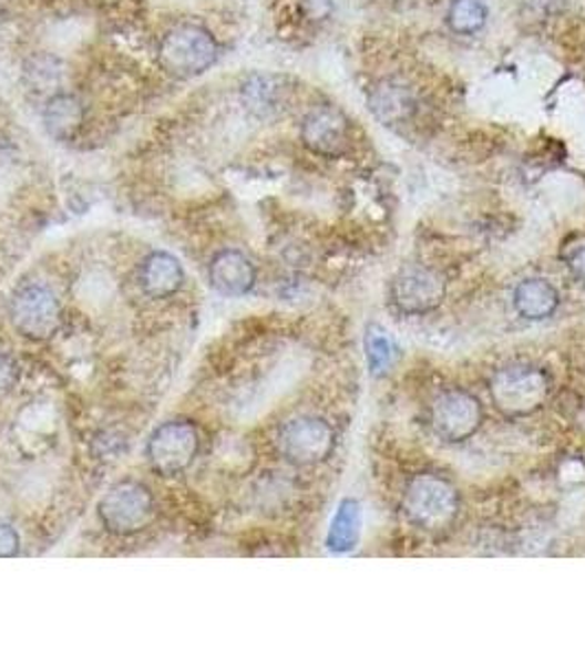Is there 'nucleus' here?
Here are the masks:
<instances>
[{"label":"nucleus","instance_id":"f257e3e1","mask_svg":"<svg viewBox=\"0 0 585 659\" xmlns=\"http://www.w3.org/2000/svg\"><path fill=\"white\" fill-rule=\"evenodd\" d=\"M156 58L170 78L194 80L218 62L220 44L207 27L198 22H178L161 35Z\"/></svg>","mask_w":585,"mask_h":659},{"label":"nucleus","instance_id":"f03ea898","mask_svg":"<svg viewBox=\"0 0 585 659\" xmlns=\"http://www.w3.org/2000/svg\"><path fill=\"white\" fill-rule=\"evenodd\" d=\"M403 511L410 524L437 532L453 524L460 511V497L455 488L439 475H419L406 491Z\"/></svg>","mask_w":585,"mask_h":659},{"label":"nucleus","instance_id":"7ed1b4c3","mask_svg":"<svg viewBox=\"0 0 585 659\" xmlns=\"http://www.w3.org/2000/svg\"><path fill=\"white\" fill-rule=\"evenodd\" d=\"M551 395V379L533 365H511L500 370L491 381V398L506 415H528Z\"/></svg>","mask_w":585,"mask_h":659},{"label":"nucleus","instance_id":"20e7f679","mask_svg":"<svg viewBox=\"0 0 585 659\" xmlns=\"http://www.w3.org/2000/svg\"><path fill=\"white\" fill-rule=\"evenodd\" d=\"M9 317L20 334L44 341L60 328V301L47 286L24 284L9 301Z\"/></svg>","mask_w":585,"mask_h":659},{"label":"nucleus","instance_id":"39448f33","mask_svg":"<svg viewBox=\"0 0 585 659\" xmlns=\"http://www.w3.org/2000/svg\"><path fill=\"white\" fill-rule=\"evenodd\" d=\"M154 500L144 484L124 482L113 486L100 502V519L113 534H135L152 522Z\"/></svg>","mask_w":585,"mask_h":659},{"label":"nucleus","instance_id":"423d86ee","mask_svg":"<svg viewBox=\"0 0 585 659\" xmlns=\"http://www.w3.org/2000/svg\"><path fill=\"white\" fill-rule=\"evenodd\" d=\"M198 453V431L185 420H170L154 429L147 440V460L165 477L185 471Z\"/></svg>","mask_w":585,"mask_h":659},{"label":"nucleus","instance_id":"0eeeda50","mask_svg":"<svg viewBox=\"0 0 585 659\" xmlns=\"http://www.w3.org/2000/svg\"><path fill=\"white\" fill-rule=\"evenodd\" d=\"M280 453L297 466H312L335 449V431L330 424L315 415H299L289 420L278 433Z\"/></svg>","mask_w":585,"mask_h":659},{"label":"nucleus","instance_id":"6e6552de","mask_svg":"<svg viewBox=\"0 0 585 659\" xmlns=\"http://www.w3.org/2000/svg\"><path fill=\"white\" fill-rule=\"evenodd\" d=\"M447 284L428 266H406L392 281V301L406 315H425L439 308Z\"/></svg>","mask_w":585,"mask_h":659},{"label":"nucleus","instance_id":"1a4fd4ad","mask_svg":"<svg viewBox=\"0 0 585 659\" xmlns=\"http://www.w3.org/2000/svg\"><path fill=\"white\" fill-rule=\"evenodd\" d=\"M482 424V404L462 390H451L437 398L432 406V426L442 440H469Z\"/></svg>","mask_w":585,"mask_h":659},{"label":"nucleus","instance_id":"9d476101","mask_svg":"<svg viewBox=\"0 0 585 659\" xmlns=\"http://www.w3.org/2000/svg\"><path fill=\"white\" fill-rule=\"evenodd\" d=\"M301 141L304 145L328 158H337L348 150L350 124L348 117L335 106H317L306 113L301 120Z\"/></svg>","mask_w":585,"mask_h":659},{"label":"nucleus","instance_id":"9b49d317","mask_svg":"<svg viewBox=\"0 0 585 659\" xmlns=\"http://www.w3.org/2000/svg\"><path fill=\"white\" fill-rule=\"evenodd\" d=\"M240 102L258 120L278 117L289 102L287 80L274 73H254L240 86Z\"/></svg>","mask_w":585,"mask_h":659},{"label":"nucleus","instance_id":"f8f14e48","mask_svg":"<svg viewBox=\"0 0 585 659\" xmlns=\"http://www.w3.org/2000/svg\"><path fill=\"white\" fill-rule=\"evenodd\" d=\"M209 284L225 297H245L256 286V266L236 249H225L209 264Z\"/></svg>","mask_w":585,"mask_h":659},{"label":"nucleus","instance_id":"ddd939ff","mask_svg":"<svg viewBox=\"0 0 585 659\" xmlns=\"http://www.w3.org/2000/svg\"><path fill=\"white\" fill-rule=\"evenodd\" d=\"M84 124V104L78 95L60 91L47 97L42 109V126L49 136L58 141L73 138Z\"/></svg>","mask_w":585,"mask_h":659},{"label":"nucleus","instance_id":"4468645a","mask_svg":"<svg viewBox=\"0 0 585 659\" xmlns=\"http://www.w3.org/2000/svg\"><path fill=\"white\" fill-rule=\"evenodd\" d=\"M414 109H417V102L412 91L394 80L379 82L372 89L370 111L386 126H397L408 122L414 115Z\"/></svg>","mask_w":585,"mask_h":659},{"label":"nucleus","instance_id":"2eb2a0df","mask_svg":"<svg viewBox=\"0 0 585 659\" xmlns=\"http://www.w3.org/2000/svg\"><path fill=\"white\" fill-rule=\"evenodd\" d=\"M140 284L152 299L172 297L183 286V266L174 256L154 251L142 262Z\"/></svg>","mask_w":585,"mask_h":659},{"label":"nucleus","instance_id":"dca6fc26","mask_svg":"<svg viewBox=\"0 0 585 659\" xmlns=\"http://www.w3.org/2000/svg\"><path fill=\"white\" fill-rule=\"evenodd\" d=\"M513 303L522 317L542 321V319H548L551 315H555V310L560 306V292L551 281L533 277V279H524L517 284V288L513 292Z\"/></svg>","mask_w":585,"mask_h":659},{"label":"nucleus","instance_id":"f3484780","mask_svg":"<svg viewBox=\"0 0 585 659\" xmlns=\"http://www.w3.org/2000/svg\"><path fill=\"white\" fill-rule=\"evenodd\" d=\"M22 78L31 91L44 93L51 97V95L60 93V86L64 80V64L55 55L40 53L24 62Z\"/></svg>","mask_w":585,"mask_h":659},{"label":"nucleus","instance_id":"a211bd4d","mask_svg":"<svg viewBox=\"0 0 585 659\" xmlns=\"http://www.w3.org/2000/svg\"><path fill=\"white\" fill-rule=\"evenodd\" d=\"M359 529H361V511L357 502L346 500L330 526L328 534V547L332 552H348L359 543Z\"/></svg>","mask_w":585,"mask_h":659},{"label":"nucleus","instance_id":"6ab92c4d","mask_svg":"<svg viewBox=\"0 0 585 659\" xmlns=\"http://www.w3.org/2000/svg\"><path fill=\"white\" fill-rule=\"evenodd\" d=\"M486 7L482 0H451L447 9V22L455 33L473 35L486 24Z\"/></svg>","mask_w":585,"mask_h":659},{"label":"nucleus","instance_id":"aec40b11","mask_svg":"<svg viewBox=\"0 0 585 659\" xmlns=\"http://www.w3.org/2000/svg\"><path fill=\"white\" fill-rule=\"evenodd\" d=\"M366 354H368V363H370L372 374H381V372H386L390 368L394 348H392V341L388 339V334L383 330L370 328V332L366 337Z\"/></svg>","mask_w":585,"mask_h":659},{"label":"nucleus","instance_id":"412c9836","mask_svg":"<svg viewBox=\"0 0 585 659\" xmlns=\"http://www.w3.org/2000/svg\"><path fill=\"white\" fill-rule=\"evenodd\" d=\"M113 295V284L102 272H91L80 281V299L86 306H104Z\"/></svg>","mask_w":585,"mask_h":659},{"label":"nucleus","instance_id":"4be33fe9","mask_svg":"<svg viewBox=\"0 0 585 659\" xmlns=\"http://www.w3.org/2000/svg\"><path fill=\"white\" fill-rule=\"evenodd\" d=\"M20 549V536L13 527L0 522V558L16 556Z\"/></svg>","mask_w":585,"mask_h":659},{"label":"nucleus","instance_id":"5701e85b","mask_svg":"<svg viewBox=\"0 0 585 659\" xmlns=\"http://www.w3.org/2000/svg\"><path fill=\"white\" fill-rule=\"evenodd\" d=\"M301 7L310 20H324L332 11V0H301Z\"/></svg>","mask_w":585,"mask_h":659},{"label":"nucleus","instance_id":"b1692460","mask_svg":"<svg viewBox=\"0 0 585 659\" xmlns=\"http://www.w3.org/2000/svg\"><path fill=\"white\" fill-rule=\"evenodd\" d=\"M568 266L573 268V272H575L579 279H585V247L577 249V251L571 256Z\"/></svg>","mask_w":585,"mask_h":659},{"label":"nucleus","instance_id":"393cba45","mask_svg":"<svg viewBox=\"0 0 585 659\" xmlns=\"http://www.w3.org/2000/svg\"><path fill=\"white\" fill-rule=\"evenodd\" d=\"M13 381V372H11V365L4 363L0 359V390H7V385Z\"/></svg>","mask_w":585,"mask_h":659}]
</instances>
